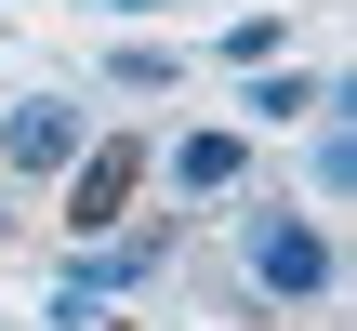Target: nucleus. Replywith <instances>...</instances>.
Masks as SVG:
<instances>
[{
	"label": "nucleus",
	"instance_id": "1",
	"mask_svg": "<svg viewBox=\"0 0 357 331\" xmlns=\"http://www.w3.org/2000/svg\"><path fill=\"white\" fill-rule=\"evenodd\" d=\"M238 279H252V305H331L344 239L318 212H291V199H238Z\"/></svg>",
	"mask_w": 357,
	"mask_h": 331
},
{
	"label": "nucleus",
	"instance_id": "2",
	"mask_svg": "<svg viewBox=\"0 0 357 331\" xmlns=\"http://www.w3.org/2000/svg\"><path fill=\"white\" fill-rule=\"evenodd\" d=\"M146 159H159L146 133H93V146L66 159V226H79V239H119L132 199H146Z\"/></svg>",
	"mask_w": 357,
	"mask_h": 331
},
{
	"label": "nucleus",
	"instance_id": "3",
	"mask_svg": "<svg viewBox=\"0 0 357 331\" xmlns=\"http://www.w3.org/2000/svg\"><path fill=\"white\" fill-rule=\"evenodd\" d=\"M93 133H106L93 106H66V93H13V106H0V172H13V186H40V172H66Z\"/></svg>",
	"mask_w": 357,
	"mask_h": 331
},
{
	"label": "nucleus",
	"instance_id": "4",
	"mask_svg": "<svg viewBox=\"0 0 357 331\" xmlns=\"http://www.w3.org/2000/svg\"><path fill=\"white\" fill-rule=\"evenodd\" d=\"M146 172H172L185 199H238V186H252V133H238V119H199V133H172Z\"/></svg>",
	"mask_w": 357,
	"mask_h": 331
},
{
	"label": "nucleus",
	"instance_id": "5",
	"mask_svg": "<svg viewBox=\"0 0 357 331\" xmlns=\"http://www.w3.org/2000/svg\"><path fill=\"white\" fill-rule=\"evenodd\" d=\"M344 80H305V66H238V133H291V119H318Z\"/></svg>",
	"mask_w": 357,
	"mask_h": 331
},
{
	"label": "nucleus",
	"instance_id": "6",
	"mask_svg": "<svg viewBox=\"0 0 357 331\" xmlns=\"http://www.w3.org/2000/svg\"><path fill=\"white\" fill-rule=\"evenodd\" d=\"M305 186H318V199H344V186H357V133H344V93L318 106V146H305Z\"/></svg>",
	"mask_w": 357,
	"mask_h": 331
},
{
	"label": "nucleus",
	"instance_id": "7",
	"mask_svg": "<svg viewBox=\"0 0 357 331\" xmlns=\"http://www.w3.org/2000/svg\"><path fill=\"white\" fill-rule=\"evenodd\" d=\"M106 80H119V93H172V80H185V53H172V40H119V53H106Z\"/></svg>",
	"mask_w": 357,
	"mask_h": 331
},
{
	"label": "nucleus",
	"instance_id": "8",
	"mask_svg": "<svg viewBox=\"0 0 357 331\" xmlns=\"http://www.w3.org/2000/svg\"><path fill=\"white\" fill-rule=\"evenodd\" d=\"M278 40H291V13H238L225 27V66H278Z\"/></svg>",
	"mask_w": 357,
	"mask_h": 331
},
{
	"label": "nucleus",
	"instance_id": "9",
	"mask_svg": "<svg viewBox=\"0 0 357 331\" xmlns=\"http://www.w3.org/2000/svg\"><path fill=\"white\" fill-rule=\"evenodd\" d=\"M93 13H132V27H146V13H172V0H93Z\"/></svg>",
	"mask_w": 357,
	"mask_h": 331
}]
</instances>
